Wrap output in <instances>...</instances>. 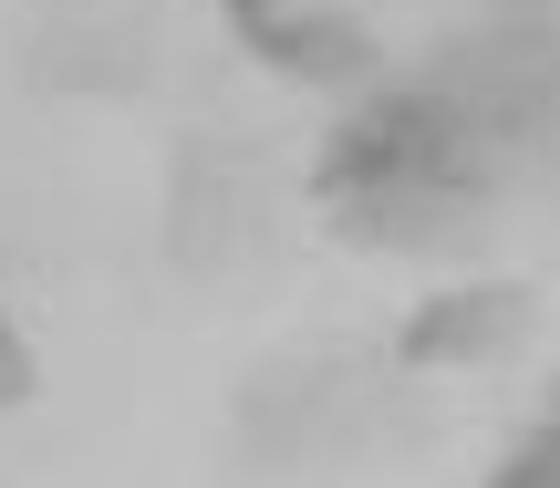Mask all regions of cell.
<instances>
[{
    "mask_svg": "<svg viewBox=\"0 0 560 488\" xmlns=\"http://www.w3.org/2000/svg\"><path fill=\"white\" fill-rule=\"evenodd\" d=\"M488 187H457V177H405V187H374V198H342L332 219L353 240H384V249H416V240H446V229L478 219Z\"/></svg>",
    "mask_w": 560,
    "mask_h": 488,
    "instance_id": "obj_8",
    "label": "cell"
},
{
    "mask_svg": "<svg viewBox=\"0 0 560 488\" xmlns=\"http://www.w3.org/2000/svg\"><path fill=\"white\" fill-rule=\"evenodd\" d=\"M32 62L52 83H73V94H115V83H136V62H145V21L73 0L62 21H42V32H32Z\"/></svg>",
    "mask_w": 560,
    "mask_h": 488,
    "instance_id": "obj_6",
    "label": "cell"
},
{
    "mask_svg": "<svg viewBox=\"0 0 560 488\" xmlns=\"http://www.w3.org/2000/svg\"><path fill=\"white\" fill-rule=\"evenodd\" d=\"M166 229H177V260H229V249H249V229H260V166L240 156V146H187L177 156V208H166Z\"/></svg>",
    "mask_w": 560,
    "mask_h": 488,
    "instance_id": "obj_4",
    "label": "cell"
},
{
    "mask_svg": "<svg viewBox=\"0 0 560 488\" xmlns=\"http://www.w3.org/2000/svg\"><path fill=\"white\" fill-rule=\"evenodd\" d=\"M529 333V291L520 281H478V291H446V302H425L416 323L395 333V364H488V353H509Z\"/></svg>",
    "mask_w": 560,
    "mask_h": 488,
    "instance_id": "obj_5",
    "label": "cell"
},
{
    "mask_svg": "<svg viewBox=\"0 0 560 488\" xmlns=\"http://www.w3.org/2000/svg\"><path fill=\"white\" fill-rule=\"evenodd\" d=\"M416 83L499 156V146H520L529 125H550V104H560V42H550V21L509 11V21H488V32H467L457 53H436Z\"/></svg>",
    "mask_w": 560,
    "mask_h": 488,
    "instance_id": "obj_2",
    "label": "cell"
},
{
    "mask_svg": "<svg viewBox=\"0 0 560 488\" xmlns=\"http://www.w3.org/2000/svg\"><path fill=\"white\" fill-rule=\"evenodd\" d=\"M260 11H270V0H229V21H260Z\"/></svg>",
    "mask_w": 560,
    "mask_h": 488,
    "instance_id": "obj_11",
    "label": "cell"
},
{
    "mask_svg": "<svg viewBox=\"0 0 560 488\" xmlns=\"http://www.w3.org/2000/svg\"><path fill=\"white\" fill-rule=\"evenodd\" d=\"M21 395H32V353H21L11 323H0V406H21Z\"/></svg>",
    "mask_w": 560,
    "mask_h": 488,
    "instance_id": "obj_10",
    "label": "cell"
},
{
    "mask_svg": "<svg viewBox=\"0 0 560 488\" xmlns=\"http://www.w3.org/2000/svg\"><path fill=\"white\" fill-rule=\"evenodd\" d=\"M550 416H560V395H550Z\"/></svg>",
    "mask_w": 560,
    "mask_h": 488,
    "instance_id": "obj_12",
    "label": "cell"
},
{
    "mask_svg": "<svg viewBox=\"0 0 560 488\" xmlns=\"http://www.w3.org/2000/svg\"><path fill=\"white\" fill-rule=\"evenodd\" d=\"M240 42L260 62H280V73H301V83H363L374 73V42L342 11H260V21H240Z\"/></svg>",
    "mask_w": 560,
    "mask_h": 488,
    "instance_id": "obj_7",
    "label": "cell"
},
{
    "mask_svg": "<svg viewBox=\"0 0 560 488\" xmlns=\"http://www.w3.org/2000/svg\"><path fill=\"white\" fill-rule=\"evenodd\" d=\"M488 488H560V416H540V427L499 457V478H488Z\"/></svg>",
    "mask_w": 560,
    "mask_h": 488,
    "instance_id": "obj_9",
    "label": "cell"
},
{
    "mask_svg": "<svg viewBox=\"0 0 560 488\" xmlns=\"http://www.w3.org/2000/svg\"><path fill=\"white\" fill-rule=\"evenodd\" d=\"M405 177L488 187V177H499V156H488V146L467 136V125L446 115L425 83H384L353 125H332V146H322L312 187H322V208H342V198H374V187H405Z\"/></svg>",
    "mask_w": 560,
    "mask_h": 488,
    "instance_id": "obj_1",
    "label": "cell"
},
{
    "mask_svg": "<svg viewBox=\"0 0 560 488\" xmlns=\"http://www.w3.org/2000/svg\"><path fill=\"white\" fill-rule=\"evenodd\" d=\"M363 406L374 385L342 364H280L249 385L240 406V448L270 457V468H301V457H332V448H363Z\"/></svg>",
    "mask_w": 560,
    "mask_h": 488,
    "instance_id": "obj_3",
    "label": "cell"
}]
</instances>
